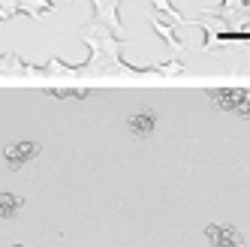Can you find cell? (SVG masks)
Here are the masks:
<instances>
[{"mask_svg": "<svg viewBox=\"0 0 250 247\" xmlns=\"http://www.w3.org/2000/svg\"><path fill=\"white\" fill-rule=\"evenodd\" d=\"M208 238L217 247H244V238L238 235V229H232V226H211Z\"/></svg>", "mask_w": 250, "mask_h": 247, "instance_id": "1", "label": "cell"}, {"mask_svg": "<svg viewBox=\"0 0 250 247\" xmlns=\"http://www.w3.org/2000/svg\"><path fill=\"white\" fill-rule=\"evenodd\" d=\"M37 154H40V145H37V142H21V145L6 148V160H9L12 169H19V166H24L27 160H33Z\"/></svg>", "mask_w": 250, "mask_h": 247, "instance_id": "2", "label": "cell"}, {"mask_svg": "<svg viewBox=\"0 0 250 247\" xmlns=\"http://www.w3.org/2000/svg\"><path fill=\"white\" fill-rule=\"evenodd\" d=\"M21 196H15V193H0V217H15L21 211Z\"/></svg>", "mask_w": 250, "mask_h": 247, "instance_id": "3", "label": "cell"}, {"mask_svg": "<svg viewBox=\"0 0 250 247\" xmlns=\"http://www.w3.org/2000/svg\"><path fill=\"white\" fill-rule=\"evenodd\" d=\"M130 130H133L136 136H148V133L154 130V115H148V112L133 115V118H130Z\"/></svg>", "mask_w": 250, "mask_h": 247, "instance_id": "4", "label": "cell"}]
</instances>
